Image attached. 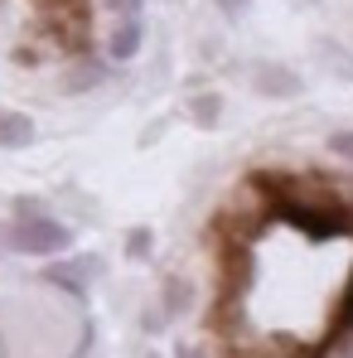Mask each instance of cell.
<instances>
[{"label": "cell", "instance_id": "cell-7", "mask_svg": "<svg viewBox=\"0 0 353 358\" xmlns=\"http://www.w3.org/2000/svg\"><path fill=\"white\" fill-rule=\"evenodd\" d=\"M218 117H223V97H218V92H199V97L189 102V121H194V126L213 131V126H218Z\"/></svg>", "mask_w": 353, "mask_h": 358}, {"label": "cell", "instance_id": "cell-2", "mask_svg": "<svg viewBox=\"0 0 353 358\" xmlns=\"http://www.w3.org/2000/svg\"><path fill=\"white\" fill-rule=\"evenodd\" d=\"M266 208H276L281 218H291L305 238L315 242H329V238H344L353 228V208L339 203V199H291V194H276Z\"/></svg>", "mask_w": 353, "mask_h": 358}, {"label": "cell", "instance_id": "cell-14", "mask_svg": "<svg viewBox=\"0 0 353 358\" xmlns=\"http://www.w3.org/2000/svg\"><path fill=\"white\" fill-rule=\"evenodd\" d=\"M218 5H223V15H242V10H247L252 0H218Z\"/></svg>", "mask_w": 353, "mask_h": 358}, {"label": "cell", "instance_id": "cell-9", "mask_svg": "<svg viewBox=\"0 0 353 358\" xmlns=\"http://www.w3.org/2000/svg\"><path fill=\"white\" fill-rule=\"evenodd\" d=\"M319 63H329L339 78H353V59L344 54V44H334V39H319Z\"/></svg>", "mask_w": 353, "mask_h": 358}, {"label": "cell", "instance_id": "cell-12", "mask_svg": "<svg viewBox=\"0 0 353 358\" xmlns=\"http://www.w3.org/2000/svg\"><path fill=\"white\" fill-rule=\"evenodd\" d=\"M329 150H334L339 160H349V165H353V131H334V136H329Z\"/></svg>", "mask_w": 353, "mask_h": 358}, {"label": "cell", "instance_id": "cell-13", "mask_svg": "<svg viewBox=\"0 0 353 358\" xmlns=\"http://www.w3.org/2000/svg\"><path fill=\"white\" fill-rule=\"evenodd\" d=\"M112 10H117V20H131V15H141L145 10V0H107Z\"/></svg>", "mask_w": 353, "mask_h": 358}, {"label": "cell", "instance_id": "cell-15", "mask_svg": "<svg viewBox=\"0 0 353 358\" xmlns=\"http://www.w3.org/2000/svg\"><path fill=\"white\" fill-rule=\"evenodd\" d=\"M175 358H203V354H199L194 344H179V349H175Z\"/></svg>", "mask_w": 353, "mask_h": 358}, {"label": "cell", "instance_id": "cell-10", "mask_svg": "<svg viewBox=\"0 0 353 358\" xmlns=\"http://www.w3.org/2000/svg\"><path fill=\"white\" fill-rule=\"evenodd\" d=\"M150 252H155V233H150V228H131V233H126V257H131V262H145Z\"/></svg>", "mask_w": 353, "mask_h": 358}, {"label": "cell", "instance_id": "cell-4", "mask_svg": "<svg viewBox=\"0 0 353 358\" xmlns=\"http://www.w3.org/2000/svg\"><path fill=\"white\" fill-rule=\"evenodd\" d=\"M97 276H102V257H73V262H54V266L44 271V281L59 286V291H68V296H82Z\"/></svg>", "mask_w": 353, "mask_h": 358}, {"label": "cell", "instance_id": "cell-5", "mask_svg": "<svg viewBox=\"0 0 353 358\" xmlns=\"http://www.w3.org/2000/svg\"><path fill=\"white\" fill-rule=\"evenodd\" d=\"M141 44H145V15H131V20H117V29L107 39V54H112V63H126L141 54Z\"/></svg>", "mask_w": 353, "mask_h": 358}, {"label": "cell", "instance_id": "cell-8", "mask_svg": "<svg viewBox=\"0 0 353 358\" xmlns=\"http://www.w3.org/2000/svg\"><path fill=\"white\" fill-rule=\"evenodd\" d=\"M189 305H194V291H189V281H165V291H160V315L179 320Z\"/></svg>", "mask_w": 353, "mask_h": 358}, {"label": "cell", "instance_id": "cell-17", "mask_svg": "<svg viewBox=\"0 0 353 358\" xmlns=\"http://www.w3.org/2000/svg\"><path fill=\"white\" fill-rule=\"evenodd\" d=\"M49 5H63V0H49Z\"/></svg>", "mask_w": 353, "mask_h": 358}, {"label": "cell", "instance_id": "cell-19", "mask_svg": "<svg viewBox=\"0 0 353 358\" xmlns=\"http://www.w3.org/2000/svg\"><path fill=\"white\" fill-rule=\"evenodd\" d=\"M150 358H160V354H150Z\"/></svg>", "mask_w": 353, "mask_h": 358}, {"label": "cell", "instance_id": "cell-6", "mask_svg": "<svg viewBox=\"0 0 353 358\" xmlns=\"http://www.w3.org/2000/svg\"><path fill=\"white\" fill-rule=\"evenodd\" d=\"M34 136H39L34 117L15 112V107H0V150H29Z\"/></svg>", "mask_w": 353, "mask_h": 358}, {"label": "cell", "instance_id": "cell-3", "mask_svg": "<svg viewBox=\"0 0 353 358\" xmlns=\"http://www.w3.org/2000/svg\"><path fill=\"white\" fill-rule=\"evenodd\" d=\"M247 78H252V92L257 97H266V102H291V97H300L305 92V78L295 73V68H286V63H252L247 68Z\"/></svg>", "mask_w": 353, "mask_h": 358}, {"label": "cell", "instance_id": "cell-11", "mask_svg": "<svg viewBox=\"0 0 353 358\" xmlns=\"http://www.w3.org/2000/svg\"><path fill=\"white\" fill-rule=\"evenodd\" d=\"M102 78H107V68L87 59L82 68H78V73H73V78H68V92H82V87H92V83H102Z\"/></svg>", "mask_w": 353, "mask_h": 358}, {"label": "cell", "instance_id": "cell-18", "mask_svg": "<svg viewBox=\"0 0 353 358\" xmlns=\"http://www.w3.org/2000/svg\"><path fill=\"white\" fill-rule=\"evenodd\" d=\"M349 358H353V344H349Z\"/></svg>", "mask_w": 353, "mask_h": 358}, {"label": "cell", "instance_id": "cell-16", "mask_svg": "<svg viewBox=\"0 0 353 358\" xmlns=\"http://www.w3.org/2000/svg\"><path fill=\"white\" fill-rule=\"evenodd\" d=\"M295 5H315V0H295Z\"/></svg>", "mask_w": 353, "mask_h": 358}, {"label": "cell", "instance_id": "cell-1", "mask_svg": "<svg viewBox=\"0 0 353 358\" xmlns=\"http://www.w3.org/2000/svg\"><path fill=\"white\" fill-rule=\"evenodd\" d=\"M73 247V228L49 218L34 199L15 203V223H5V252H29V257H59Z\"/></svg>", "mask_w": 353, "mask_h": 358}]
</instances>
